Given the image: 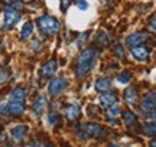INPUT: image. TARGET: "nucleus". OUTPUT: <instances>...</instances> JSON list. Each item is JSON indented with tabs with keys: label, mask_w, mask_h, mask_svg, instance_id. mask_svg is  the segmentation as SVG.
<instances>
[{
	"label": "nucleus",
	"mask_w": 156,
	"mask_h": 147,
	"mask_svg": "<svg viewBox=\"0 0 156 147\" xmlns=\"http://www.w3.org/2000/svg\"><path fill=\"white\" fill-rule=\"evenodd\" d=\"M68 87V81L62 77H58V78H54L51 81L49 87H48V91H49V95L52 97H58L61 95L64 91L67 90Z\"/></svg>",
	"instance_id": "obj_7"
},
{
	"label": "nucleus",
	"mask_w": 156,
	"mask_h": 147,
	"mask_svg": "<svg viewBox=\"0 0 156 147\" xmlns=\"http://www.w3.org/2000/svg\"><path fill=\"white\" fill-rule=\"evenodd\" d=\"M56 69H58V62H56L55 58L49 59L48 62H45L41 68V78H51L56 74Z\"/></svg>",
	"instance_id": "obj_9"
},
{
	"label": "nucleus",
	"mask_w": 156,
	"mask_h": 147,
	"mask_svg": "<svg viewBox=\"0 0 156 147\" xmlns=\"http://www.w3.org/2000/svg\"><path fill=\"white\" fill-rule=\"evenodd\" d=\"M88 32H83V33L80 35L77 38V40H75V45H77V48H83L84 45H85V42H87V39H88Z\"/></svg>",
	"instance_id": "obj_23"
},
{
	"label": "nucleus",
	"mask_w": 156,
	"mask_h": 147,
	"mask_svg": "<svg viewBox=\"0 0 156 147\" xmlns=\"http://www.w3.org/2000/svg\"><path fill=\"white\" fill-rule=\"evenodd\" d=\"M124 100H126V102H127L129 105H132V107L137 105V102H139V95H137V91L134 90L133 87L127 88V90L124 91Z\"/></svg>",
	"instance_id": "obj_15"
},
{
	"label": "nucleus",
	"mask_w": 156,
	"mask_h": 147,
	"mask_svg": "<svg viewBox=\"0 0 156 147\" xmlns=\"http://www.w3.org/2000/svg\"><path fill=\"white\" fill-rule=\"evenodd\" d=\"M110 2H113V0H104V3H110Z\"/></svg>",
	"instance_id": "obj_32"
},
{
	"label": "nucleus",
	"mask_w": 156,
	"mask_h": 147,
	"mask_svg": "<svg viewBox=\"0 0 156 147\" xmlns=\"http://www.w3.org/2000/svg\"><path fill=\"white\" fill-rule=\"evenodd\" d=\"M151 30H152V33H155V30H156V28H155V15H152L151 16Z\"/></svg>",
	"instance_id": "obj_29"
},
{
	"label": "nucleus",
	"mask_w": 156,
	"mask_h": 147,
	"mask_svg": "<svg viewBox=\"0 0 156 147\" xmlns=\"http://www.w3.org/2000/svg\"><path fill=\"white\" fill-rule=\"evenodd\" d=\"M69 5H71V0H61V10L65 13Z\"/></svg>",
	"instance_id": "obj_27"
},
{
	"label": "nucleus",
	"mask_w": 156,
	"mask_h": 147,
	"mask_svg": "<svg viewBox=\"0 0 156 147\" xmlns=\"http://www.w3.org/2000/svg\"><path fill=\"white\" fill-rule=\"evenodd\" d=\"M9 77H10V71L9 69H5V68L0 69V84L6 82L9 79Z\"/></svg>",
	"instance_id": "obj_25"
},
{
	"label": "nucleus",
	"mask_w": 156,
	"mask_h": 147,
	"mask_svg": "<svg viewBox=\"0 0 156 147\" xmlns=\"http://www.w3.org/2000/svg\"><path fill=\"white\" fill-rule=\"evenodd\" d=\"M26 147H48L45 143H41V142H32L30 144H28Z\"/></svg>",
	"instance_id": "obj_28"
},
{
	"label": "nucleus",
	"mask_w": 156,
	"mask_h": 147,
	"mask_svg": "<svg viewBox=\"0 0 156 147\" xmlns=\"http://www.w3.org/2000/svg\"><path fill=\"white\" fill-rule=\"evenodd\" d=\"M28 125H16L12 128V138L15 142H23L28 136Z\"/></svg>",
	"instance_id": "obj_13"
},
{
	"label": "nucleus",
	"mask_w": 156,
	"mask_h": 147,
	"mask_svg": "<svg viewBox=\"0 0 156 147\" xmlns=\"http://www.w3.org/2000/svg\"><path fill=\"white\" fill-rule=\"evenodd\" d=\"M155 107H156L155 92L152 91L151 94H146L145 100H143L142 105H140V111H142V114L145 117H149V114H151V117L155 120Z\"/></svg>",
	"instance_id": "obj_6"
},
{
	"label": "nucleus",
	"mask_w": 156,
	"mask_h": 147,
	"mask_svg": "<svg viewBox=\"0 0 156 147\" xmlns=\"http://www.w3.org/2000/svg\"><path fill=\"white\" fill-rule=\"evenodd\" d=\"M130 48H132V49H130V53H132V56H133L136 61H139V62L147 61V58L151 55L149 48H146L145 45H136V46H130Z\"/></svg>",
	"instance_id": "obj_8"
},
{
	"label": "nucleus",
	"mask_w": 156,
	"mask_h": 147,
	"mask_svg": "<svg viewBox=\"0 0 156 147\" xmlns=\"http://www.w3.org/2000/svg\"><path fill=\"white\" fill-rule=\"evenodd\" d=\"M20 10H22V3L19 0H15L10 6H7L5 10V19H3V29L10 30L20 19Z\"/></svg>",
	"instance_id": "obj_3"
},
{
	"label": "nucleus",
	"mask_w": 156,
	"mask_h": 147,
	"mask_svg": "<svg viewBox=\"0 0 156 147\" xmlns=\"http://www.w3.org/2000/svg\"><path fill=\"white\" fill-rule=\"evenodd\" d=\"M36 23H38L41 32L44 35H49V36H55L59 32V29H61L59 20L55 19V17L49 16V15H44V16L38 17Z\"/></svg>",
	"instance_id": "obj_4"
},
{
	"label": "nucleus",
	"mask_w": 156,
	"mask_h": 147,
	"mask_svg": "<svg viewBox=\"0 0 156 147\" xmlns=\"http://www.w3.org/2000/svg\"><path fill=\"white\" fill-rule=\"evenodd\" d=\"M59 120H61V115L56 113H51L49 115H48V123H49L51 125H55L56 123H59Z\"/></svg>",
	"instance_id": "obj_24"
},
{
	"label": "nucleus",
	"mask_w": 156,
	"mask_h": 147,
	"mask_svg": "<svg viewBox=\"0 0 156 147\" xmlns=\"http://www.w3.org/2000/svg\"><path fill=\"white\" fill-rule=\"evenodd\" d=\"M117 95L114 92H110V91H107V92H103V95H100L98 98V101H100V105L104 108H108L110 105H114L117 102Z\"/></svg>",
	"instance_id": "obj_12"
},
{
	"label": "nucleus",
	"mask_w": 156,
	"mask_h": 147,
	"mask_svg": "<svg viewBox=\"0 0 156 147\" xmlns=\"http://www.w3.org/2000/svg\"><path fill=\"white\" fill-rule=\"evenodd\" d=\"M132 81V72L130 71H123L122 74L117 75V82L119 84H129Z\"/></svg>",
	"instance_id": "obj_20"
},
{
	"label": "nucleus",
	"mask_w": 156,
	"mask_h": 147,
	"mask_svg": "<svg viewBox=\"0 0 156 147\" xmlns=\"http://www.w3.org/2000/svg\"><path fill=\"white\" fill-rule=\"evenodd\" d=\"M34 33V25L30 22H26L25 25H23V28H22V32H20V38H22L23 40L25 39H28L30 35Z\"/></svg>",
	"instance_id": "obj_19"
},
{
	"label": "nucleus",
	"mask_w": 156,
	"mask_h": 147,
	"mask_svg": "<svg viewBox=\"0 0 156 147\" xmlns=\"http://www.w3.org/2000/svg\"><path fill=\"white\" fill-rule=\"evenodd\" d=\"M147 39H149V33H145V32H136V33L129 35L127 39H126V43H127L129 46H136V45L145 43Z\"/></svg>",
	"instance_id": "obj_10"
},
{
	"label": "nucleus",
	"mask_w": 156,
	"mask_h": 147,
	"mask_svg": "<svg viewBox=\"0 0 156 147\" xmlns=\"http://www.w3.org/2000/svg\"><path fill=\"white\" fill-rule=\"evenodd\" d=\"M143 133H145V136H151L153 137L156 133V125L153 121H151V123H147V124L143 125Z\"/></svg>",
	"instance_id": "obj_21"
},
{
	"label": "nucleus",
	"mask_w": 156,
	"mask_h": 147,
	"mask_svg": "<svg viewBox=\"0 0 156 147\" xmlns=\"http://www.w3.org/2000/svg\"><path fill=\"white\" fill-rule=\"evenodd\" d=\"M97 56H98V49H95L94 46L84 49L77 61V77L87 75L93 68Z\"/></svg>",
	"instance_id": "obj_2"
},
{
	"label": "nucleus",
	"mask_w": 156,
	"mask_h": 147,
	"mask_svg": "<svg viewBox=\"0 0 156 147\" xmlns=\"http://www.w3.org/2000/svg\"><path fill=\"white\" fill-rule=\"evenodd\" d=\"M110 147H120L119 144H110Z\"/></svg>",
	"instance_id": "obj_31"
},
{
	"label": "nucleus",
	"mask_w": 156,
	"mask_h": 147,
	"mask_svg": "<svg viewBox=\"0 0 156 147\" xmlns=\"http://www.w3.org/2000/svg\"><path fill=\"white\" fill-rule=\"evenodd\" d=\"M113 88V79L107 77H101L95 81V90L98 92H107Z\"/></svg>",
	"instance_id": "obj_14"
},
{
	"label": "nucleus",
	"mask_w": 156,
	"mask_h": 147,
	"mask_svg": "<svg viewBox=\"0 0 156 147\" xmlns=\"http://www.w3.org/2000/svg\"><path fill=\"white\" fill-rule=\"evenodd\" d=\"M46 102H48V98L45 94H39L36 97V101H34V105H32V113H34L35 117H39L45 111Z\"/></svg>",
	"instance_id": "obj_11"
},
{
	"label": "nucleus",
	"mask_w": 156,
	"mask_h": 147,
	"mask_svg": "<svg viewBox=\"0 0 156 147\" xmlns=\"http://www.w3.org/2000/svg\"><path fill=\"white\" fill-rule=\"evenodd\" d=\"M80 114H81V108L78 104H73V105H69L68 108H65V117L68 120H77L80 117Z\"/></svg>",
	"instance_id": "obj_16"
},
{
	"label": "nucleus",
	"mask_w": 156,
	"mask_h": 147,
	"mask_svg": "<svg viewBox=\"0 0 156 147\" xmlns=\"http://www.w3.org/2000/svg\"><path fill=\"white\" fill-rule=\"evenodd\" d=\"M120 113H122L120 107L114 104V105H110V107H108L107 115H108V118H116V117H119V115H120Z\"/></svg>",
	"instance_id": "obj_22"
},
{
	"label": "nucleus",
	"mask_w": 156,
	"mask_h": 147,
	"mask_svg": "<svg viewBox=\"0 0 156 147\" xmlns=\"http://www.w3.org/2000/svg\"><path fill=\"white\" fill-rule=\"evenodd\" d=\"M77 6H78V9H81V10H87L88 9V3L85 0H78Z\"/></svg>",
	"instance_id": "obj_26"
},
{
	"label": "nucleus",
	"mask_w": 156,
	"mask_h": 147,
	"mask_svg": "<svg viewBox=\"0 0 156 147\" xmlns=\"http://www.w3.org/2000/svg\"><path fill=\"white\" fill-rule=\"evenodd\" d=\"M94 42H95V43H98V45L107 46L108 43H110V35L107 33V32H100V33L95 36Z\"/></svg>",
	"instance_id": "obj_18"
},
{
	"label": "nucleus",
	"mask_w": 156,
	"mask_h": 147,
	"mask_svg": "<svg viewBox=\"0 0 156 147\" xmlns=\"http://www.w3.org/2000/svg\"><path fill=\"white\" fill-rule=\"evenodd\" d=\"M156 144H155V140H152V143H151V147H155Z\"/></svg>",
	"instance_id": "obj_30"
},
{
	"label": "nucleus",
	"mask_w": 156,
	"mask_h": 147,
	"mask_svg": "<svg viewBox=\"0 0 156 147\" xmlns=\"http://www.w3.org/2000/svg\"><path fill=\"white\" fill-rule=\"evenodd\" d=\"M81 128L88 137H94V138H104L107 134V130L104 125L98 124V123H93V121L91 123H85Z\"/></svg>",
	"instance_id": "obj_5"
},
{
	"label": "nucleus",
	"mask_w": 156,
	"mask_h": 147,
	"mask_svg": "<svg viewBox=\"0 0 156 147\" xmlns=\"http://www.w3.org/2000/svg\"><path fill=\"white\" fill-rule=\"evenodd\" d=\"M123 123L127 125V127H132V125H134L136 123H137V117H136V114L132 113L130 110L124 111V113H123Z\"/></svg>",
	"instance_id": "obj_17"
},
{
	"label": "nucleus",
	"mask_w": 156,
	"mask_h": 147,
	"mask_svg": "<svg viewBox=\"0 0 156 147\" xmlns=\"http://www.w3.org/2000/svg\"><path fill=\"white\" fill-rule=\"evenodd\" d=\"M26 107V91L22 87H16L10 92L6 104L0 105L3 114H9L12 117H22Z\"/></svg>",
	"instance_id": "obj_1"
}]
</instances>
